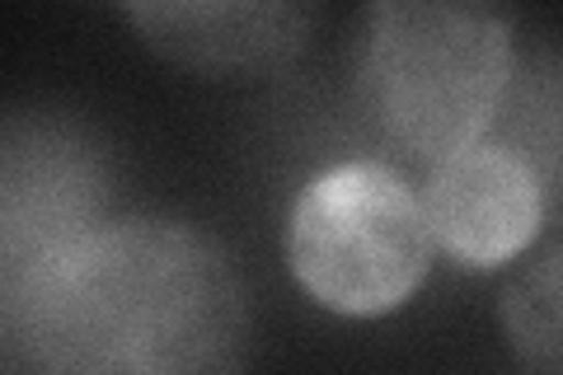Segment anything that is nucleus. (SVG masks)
<instances>
[{"instance_id":"f03ea898","label":"nucleus","mask_w":563,"mask_h":375,"mask_svg":"<svg viewBox=\"0 0 563 375\" xmlns=\"http://www.w3.org/2000/svg\"><path fill=\"white\" fill-rule=\"evenodd\" d=\"M512 85V20L465 0H385L366 10L357 89L404 155L446 165L479 146Z\"/></svg>"},{"instance_id":"f257e3e1","label":"nucleus","mask_w":563,"mask_h":375,"mask_svg":"<svg viewBox=\"0 0 563 375\" xmlns=\"http://www.w3.org/2000/svg\"><path fill=\"white\" fill-rule=\"evenodd\" d=\"M29 375H244L254 306L240 258L179 217H113L5 282Z\"/></svg>"},{"instance_id":"423d86ee","label":"nucleus","mask_w":563,"mask_h":375,"mask_svg":"<svg viewBox=\"0 0 563 375\" xmlns=\"http://www.w3.org/2000/svg\"><path fill=\"white\" fill-rule=\"evenodd\" d=\"M99 225V165L76 136L10 132L5 151V282L24 277Z\"/></svg>"},{"instance_id":"39448f33","label":"nucleus","mask_w":563,"mask_h":375,"mask_svg":"<svg viewBox=\"0 0 563 375\" xmlns=\"http://www.w3.org/2000/svg\"><path fill=\"white\" fill-rule=\"evenodd\" d=\"M141 43L161 52L165 62L198 70L207 80H250L273 76L291 66L310 47V33L320 24L314 5H122Z\"/></svg>"},{"instance_id":"20e7f679","label":"nucleus","mask_w":563,"mask_h":375,"mask_svg":"<svg viewBox=\"0 0 563 375\" xmlns=\"http://www.w3.org/2000/svg\"><path fill=\"white\" fill-rule=\"evenodd\" d=\"M437 249L465 273L521 258L544 225L540 169L512 146H470L437 165L422 192Z\"/></svg>"},{"instance_id":"7ed1b4c3","label":"nucleus","mask_w":563,"mask_h":375,"mask_svg":"<svg viewBox=\"0 0 563 375\" xmlns=\"http://www.w3.org/2000/svg\"><path fill=\"white\" fill-rule=\"evenodd\" d=\"M432 254L422 192L376 159L324 169L291 202L287 267L329 315L380 319L404 310L428 282Z\"/></svg>"},{"instance_id":"0eeeda50","label":"nucleus","mask_w":563,"mask_h":375,"mask_svg":"<svg viewBox=\"0 0 563 375\" xmlns=\"http://www.w3.org/2000/svg\"><path fill=\"white\" fill-rule=\"evenodd\" d=\"M503 338L540 375H563V244L503 287Z\"/></svg>"}]
</instances>
